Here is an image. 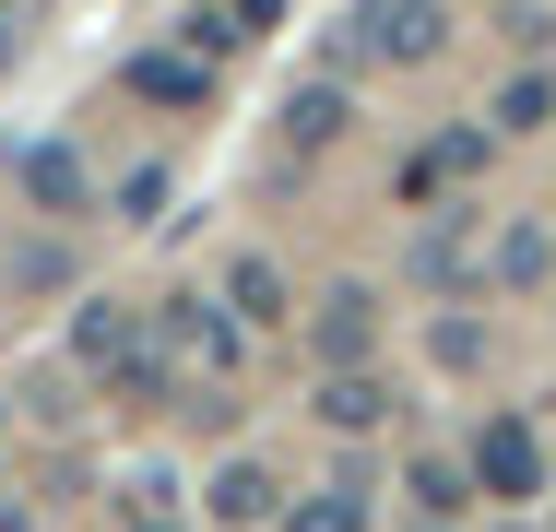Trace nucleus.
<instances>
[{"instance_id":"nucleus-10","label":"nucleus","mask_w":556,"mask_h":532,"mask_svg":"<svg viewBox=\"0 0 556 532\" xmlns=\"http://www.w3.org/2000/svg\"><path fill=\"white\" fill-rule=\"evenodd\" d=\"M225 296H237V319H285V273H273V261H237Z\"/></svg>"},{"instance_id":"nucleus-11","label":"nucleus","mask_w":556,"mask_h":532,"mask_svg":"<svg viewBox=\"0 0 556 532\" xmlns=\"http://www.w3.org/2000/svg\"><path fill=\"white\" fill-rule=\"evenodd\" d=\"M296 532H367V485H320V497L296 509Z\"/></svg>"},{"instance_id":"nucleus-4","label":"nucleus","mask_w":556,"mask_h":532,"mask_svg":"<svg viewBox=\"0 0 556 532\" xmlns=\"http://www.w3.org/2000/svg\"><path fill=\"white\" fill-rule=\"evenodd\" d=\"M24 190H36L48 213H84V190H96V178H84V154H60V142H36V154H24Z\"/></svg>"},{"instance_id":"nucleus-5","label":"nucleus","mask_w":556,"mask_h":532,"mask_svg":"<svg viewBox=\"0 0 556 532\" xmlns=\"http://www.w3.org/2000/svg\"><path fill=\"white\" fill-rule=\"evenodd\" d=\"M556 118V72H509L497 84V130H545Z\"/></svg>"},{"instance_id":"nucleus-15","label":"nucleus","mask_w":556,"mask_h":532,"mask_svg":"<svg viewBox=\"0 0 556 532\" xmlns=\"http://www.w3.org/2000/svg\"><path fill=\"white\" fill-rule=\"evenodd\" d=\"M24 12H36V0H0V24H24Z\"/></svg>"},{"instance_id":"nucleus-8","label":"nucleus","mask_w":556,"mask_h":532,"mask_svg":"<svg viewBox=\"0 0 556 532\" xmlns=\"http://www.w3.org/2000/svg\"><path fill=\"white\" fill-rule=\"evenodd\" d=\"M379 415H391L379 379H320V426H379Z\"/></svg>"},{"instance_id":"nucleus-16","label":"nucleus","mask_w":556,"mask_h":532,"mask_svg":"<svg viewBox=\"0 0 556 532\" xmlns=\"http://www.w3.org/2000/svg\"><path fill=\"white\" fill-rule=\"evenodd\" d=\"M0 60H12V24H0Z\"/></svg>"},{"instance_id":"nucleus-7","label":"nucleus","mask_w":556,"mask_h":532,"mask_svg":"<svg viewBox=\"0 0 556 532\" xmlns=\"http://www.w3.org/2000/svg\"><path fill=\"white\" fill-rule=\"evenodd\" d=\"M166 331H178V343H190L202 367H225V355H237V343H225V319L202 308V296H166Z\"/></svg>"},{"instance_id":"nucleus-6","label":"nucleus","mask_w":556,"mask_h":532,"mask_svg":"<svg viewBox=\"0 0 556 532\" xmlns=\"http://www.w3.org/2000/svg\"><path fill=\"white\" fill-rule=\"evenodd\" d=\"M332 130H343V96H332V84H308V96L285 106V142H296V154H320Z\"/></svg>"},{"instance_id":"nucleus-14","label":"nucleus","mask_w":556,"mask_h":532,"mask_svg":"<svg viewBox=\"0 0 556 532\" xmlns=\"http://www.w3.org/2000/svg\"><path fill=\"white\" fill-rule=\"evenodd\" d=\"M320 343H332V355H343V343H367V296H355V284L332 296V319H320Z\"/></svg>"},{"instance_id":"nucleus-9","label":"nucleus","mask_w":556,"mask_h":532,"mask_svg":"<svg viewBox=\"0 0 556 532\" xmlns=\"http://www.w3.org/2000/svg\"><path fill=\"white\" fill-rule=\"evenodd\" d=\"M273 509V473L261 461H225V485H214V521H261Z\"/></svg>"},{"instance_id":"nucleus-1","label":"nucleus","mask_w":556,"mask_h":532,"mask_svg":"<svg viewBox=\"0 0 556 532\" xmlns=\"http://www.w3.org/2000/svg\"><path fill=\"white\" fill-rule=\"evenodd\" d=\"M439 48H450V0H355V36H343L355 72H427Z\"/></svg>"},{"instance_id":"nucleus-12","label":"nucleus","mask_w":556,"mask_h":532,"mask_svg":"<svg viewBox=\"0 0 556 532\" xmlns=\"http://www.w3.org/2000/svg\"><path fill=\"white\" fill-rule=\"evenodd\" d=\"M72 343H84L96 367H130V319H118V308H84V331H72Z\"/></svg>"},{"instance_id":"nucleus-13","label":"nucleus","mask_w":556,"mask_h":532,"mask_svg":"<svg viewBox=\"0 0 556 532\" xmlns=\"http://www.w3.org/2000/svg\"><path fill=\"white\" fill-rule=\"evenodd\" d=\"M415 273H427V284L462 273V225H427V237H415Z\"/></svg>"},{"instance_id":"nucleus-3","label":"nucleus","mask_w":556,"mask_h":532,"mask_svg":"<svg viewBox=\"0 0 556 532\" xmlns=\"http://www.w3.org/2000/svg\"><path fill=\"white\" fill-rule=\"evenodd\" d=\"M130 96L142 106H202L214 96V60H202V48H142V60H130Z\"/></svg>"},{"instance_id":"nucleus-2","label":"nucleus","mask_w":556,"mask_h":532,"mask_svg":"<svg viewBox=\"0 0 556 532\" xmlns=\"http://www.w3.org/2000/svg\"><path fill=\"white\" fill-rule=\"evenodd\" d=\"M473 473H485V497H545V449H533V426H521V415L473 426Z\"/></svg>"}]
</instances>
